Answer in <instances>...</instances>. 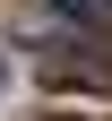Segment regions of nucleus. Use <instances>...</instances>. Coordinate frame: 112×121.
Returning a JSON list of instances; mask_svg holds the SVG:
<instances>
[{
  "label": "nucleus",
  "instance_id": "obj_1",
  "mask_svg": "<svg viewBox=\"0 0 112 121\" xmlns=\"http://www.w3.org/2000/svg\"><path fill=\"white\" fill-rule=\"evenodd\" d=\"M43 78L52 86H104L112 60H95V52H43Z\"/></svg>",
  "mask_w": 112,
  "mask_h": 121
},
{
  "label": "nucleus",
  "instance_id": "obj_2",
  "mask_svg": "<svg viewBox=\"0 0 112 121\" xmlns=\"http://www.w3.org/2000/svg\"><path fill=\"white\" fill-rule=\"evenodd\" d=\"M0 17H9V35H26V43L60 35V9H52V0H0Z\"/></svg>",
  "mask_w": 112,
  "mask_h": 121
},
{
  "label": "nucleus",
  "instance_id": "obj_3",
  "mask_svg": "<svg viewBox=\"0 0 112 121\" xmlns=\"http://www.w3.org/2000/svg\"><path fill=\"white\" fill-rule=\"evenodd\" d=\"M69 17H78V26H95V35H112V0H78Z\"/></svg>",
  "mask_w": 112,
  "mask_h": 121
},
{
  "label": "nucleus",
  "instance_id": "obj_4",
  "mask_svg": "<svg viewBox=\"0 0 112 121\" xmlns=\"http://www.w3.org/2000/svg\"><path fill=\"white\" fill-rule=\"evenodd\" d=\"M0 86H9V69H0Z\"/></svg>",
  "mask_w": 112,
  "mask_h": 121
}]
</instances>
